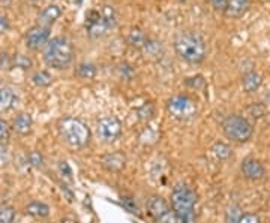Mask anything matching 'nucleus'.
Wrapping results in <instances>:
<instances>
[{"mask_svg":"<svg viewBox=\"0 0 270 223\" xmlns=\"http://www.w3.org/2000/svg\"><path fill=\"white\" fill-rule=\"evenodd\" d=\"M174 50L183 62L189 65H200L204 62L207 54L204 39L192 30H185L176 35Z\"/></svg>","mask_w":270,"mask_h":223,"instance_id":"f257e3e1","label":"nucleus"},{"mask_svg":"<svg viewBox=\"0 0 270 223\" xmlns=\"http://www.w3.org/2000/svg\"><path fill=\"white\" fill-rule=\"evenodd\" d=\"M42 58L48 68L62 71L66 69L74 60V47L65 36L51 37L42 50Z\"/></svg>","mask_w":270,"mask_h":223,"instance_id":"f03ea898","label":"nucleus"},{"mask_svg":"<svg viewBox=\"0 0 270 223\" xmlns=\"http://www.w3.org/2000/svg\"><path fill=\"white\" fill-rule=\"evenodd\" d=\"M195 192L185 183H177L171 192V210L179 223H194L195 220Z\"/></svg>","mask_w":270,"mask_h":223,"instance_id":"7ed1b4c3","label":"nucleus"},{"mask_svg":"<svg viewBox=\"0 0 270 223\" xmlns=\"http://www.w3.org/2000/svg\"><path fill=\"white\" fill-rule=\"evenodd\" d=\"M59 135L72 149H83L90 141V129L84 121L75 117H63L57 123Z\"/></svg>","mask_w":270,"mask_h":223,"instance_id":"20e7f679","label":"nucleus"},{"mask_svg":"<svg viewBox=\"0 0 270 223\" xmlns=\"http://www.w3.org/2000/svg\"><path fill=\"white\" fill-rule=\"evenodd\" d=\"M221 128H222L224 135L228 139H231L233 143H237V144L246 143V141H249L254 135V128L251 123H249V120L243 115H239V114L227 115L222 120Z\"/></svg>","mask_w":270,"mask_h":223,"instance_id":"39448f33","label":"nucleus"},{"mask_svg":"<svg viewBox=\"0 0 270 223\" xmlns=\"http://www.w3.org/2000/svg\"><path fill=\"white\" fill-rule=\"evenodd\" d=\"M116 26L113 6H104L102 11H89L86 15V29L92 37H101Z\"/></svg>","mask_w":270,"mask_h":223,"instance_id":"423d86ee","label":"nucleus"},{"mask_svg":"<svg viewBox=\"0 0 270 223\" xmlns=\"http://www.w3.org/2000/svg\"><path fill=\"white\" fill-rule=\"evenodd\" d=\"M170 117L176 120H189L197 115V102L188 94H174L165 104Z\"/></svg>","mask_w":270,"mask_h":223,"instance_id":"0eeeda50","label":"nucleus"},{"mask_svg":"<svg viewBox=\"0 0 270 223\" xmlns=\"http://www.w3.org/2000/svg\"><path fill=\"white\" fill-rule=\"evenodd\" d=\"M146 207L155 223H179L168 202L159 195H152L146 202Z\"/></svg>","mask_w":270,"mask_h":223,"instance_id":"6e6552de","label":"nucleus"},{"mask_svg":"<svg viewBox=\"0 0 270 223\" xmlns=\"http://www.w3.org/2000/svg\"><path fill=\"white\" fill-rule=\"evenodd\" d=\"M96 133L102 143H107V144L114 143L122 133L120 120L114 115H107L99 118L96 123Z\"/></svg>","mask_w":270,"mask_h":223,"instance_id":"1a4fd4ad","label":"nucleus"},{"mask_svg":"<svg viewBox=\"0 0 270 223\" xmlns=\"http://www.w3.org/2000/svg\"><path fill=\"white\" fill-rule=\"evenodd\" d=\"M50 36H51V32L48 27H44V26H32L27 32H26V36H24V44L29 50L32 51H38L41 48H44L47 45V42L50 40Z\"/></svg>","mask_w":270,"mask_h":223,"instance_id":"9d476101","label":"nucleus"},{"mask_svg":"<svg viewBox=\"0 0 270 223\" xmlns=\"http://www.w3.org/2000/svg\"><path fill=\"white\" fill-rule=\"evenodd\" d=\"M101 167L107 172H120L126 167V156L122 151H111L101 157Z\"/></svg>","mask_w":270,"mask_h":223,"instance_id":"9b49d317","label":"nucleus"},{"mask_svg":"<svg viewBox=\"0 0 270 223\" xmlns=\"http://www.w3.org/2000/svg\"><path fill=\"white\" fill-rule=\"evenodd\" d=\"M240 171H242V174L246 180H251V181L261 180L266 175V169H264L263 164L260 160L252 159V157H248L242 162Z\"/></svg>","mask_w":270,"mask_h":223,"instance_id":"f8f14e48","label":"nucleus"},{"mask_svg":"<svg viewBox=\"0 0 270 223\" xmlns=\"http://www.w3.org/2000/svg\"><path fill=\"white\" fill-rule=\"evenodd\" d=\"M62 15V9L57 5H48L42 11H39L36 19H38V26H44V27H51Z\"/></svg>","mask_w":270,"mask_h":223,"instance_id":"ddd939ff","label":"nucleus"},{"mask_svg":"<svg viewBox=\"0 0 270 223\" xmlns=\"http://www.w3.org/2000/svg\"><path fill=\"white\" fill-rule=\"evenodd\" d=\"M251 8V2L249 0H228L224 14L228 18H242Z\"/></svg>","mask_w":270,"mask_h":223,"instance_id":"4468645a","label":"nucleus"},{"mask_svg":"<svg viewBox=\"0 0 270 223\" xmlns=\"http://www.w3.org/2000/svg\"><path fill=\"white\" fill-rule=\"evenodd\" d=\"M263 83V76L257 71H248L242 76V89L245 93H255Z\"/></svg>","mask_w":270,"mask_h":223,"instance_id":"2eb2a0df","label":"nucleus"},{"mask_svg":"<svg viewBox=\"0 0 270 223\" xmlns=\"http://www.w3.org/2000/svg\"><path fill=\"white\" fill-rule=\"evenodd\" d=\"M32 128H33V118L27 112L18 114L12 120V129L17 133H20V135H27V133H30L32 132Z\"/></svg>","mask_w":270,"mask_h":223,"instance_id":"dca6fc26","label":"nucleus"},{"mask_svg":"<svg viewBox=\"0 0 270 223\" xmlns=\"http://www.w3.org/2000/svg\"><path fill=\"white\" fill-rule=\"evenodd\" d=\"M126 40L128 44L134 48H138V50H143L144 47H146V44L149 42V36L146 35V32H144L143 29L140 27H132L126 36Z\"/></svg>","mask_w":270,"mask_h":223,"instance_id":"f3484780","label":"nucleus"},{"mask_svg":"<svg viewBox=\"0 0 270 223\" xmlns=\"http://www.w3.org/2000/svg\"><path fill=\"white\" fill-rule=\"evenodd\" d=\"M17 104V93L11 87L0 89V112L11 111Z\"/></svg>","mask_w":270,"mask_h":223,"instance_id":"a211bd4d","label":"nucleus"},{"mask_svg":"<svg viewBox=\"0 0 270 223\" xmlns=\"http://www.w3.org/2000/svg\"><path fill=\"white\" fill-rule=\"evenodd\" d=\"M24 211H26V214H29L32 217L42 219V217H47L50 214V207L41 201H32L26 205Z\"/></svg>","mask_w":270,"mask_h":223,"instance_id":"6ab92c4d","label":"nucleus"},{"mask_svg":"<svg viewBox=\"0 0 270 223\" xmlns=\"http://www.w3.org/2000/svg\"><path fill=\"white\" fill-rule=\"evenodd\" d=\"M210 151L218 160H228L231 157V153H233L230 146L222 143V141H216V143H213L212 147H210Z\"/></svg>","mask_w":270,"mask_h":223,"instance_id":"aec40b11","label":"nucleus"},{"mask_svg":"<svg viewBox=\"0 0 270 223\" xmlns=\"http://www.w3.org/2000/svg\"><path fill=\"white\" fill-rule=\"evenodd\" d=\"M75 75L81 79H92L96 75V66L90 62H81L75 68Z\"/></svg>","mask_w":270,"mask_h":223,"instance_id":"412c9836","label":"nucleus"},{"mask_svg":"<svg viewBox=\"0 0 270 223\" xmlns=\"http://www.w3.org/2000/svg\"><path fill=\"white\" fill-rule=\"evenodd\" d=\"M11 66L17 68V69H21V71H29L33 66V62L29 56L18 53V54H14L11 57Z\"/></svg>","mask_w":270,"mask_h":223,"instance_id":"4be33fe9","label":"nucleus"},{"mask_svg":"<svg viewBox=\"0 0 270 223\" xmlns=\"http://www.w3.org/2000/svg\"><path fill=\"white\" fill-rule=\"evenodd\" d=\"M32 83L38 87H48L53 83V76L47 71H36L32 75Z\"/></svg>","mask_w":270,"mask_h":223,"instance_id":"5701e85b","label":"nucleus"},{"mask_svg":"<svg viewBox=\"0 0 270 223\" xmlns=\"http://www.w3.org/2000/svg\"><path fill=\"white\" fill-rule=\"evenodd\" d=\"M117 75H119L122 79H125V81H131V79H134V76H135V69H134L132 65H129V63H126V62H123V63H120V65L117 66Z\"/></svg>","mask_w":270,"mask_h":223,"instance_id":"b1692460","label":"nucleus"},{"mask_svg":"<svg viewBox=\"0 0 270 223\" xmlns=\"http://www.w3.org/2000/svg\"><path fill=\"white\" fill-rule=\"evenodd\" d=\"M242 210L237 205H231L228 207L225 211V223H237L242 217Z\"/></svg>","mask_w":270,"mask_h":223,"instance_id":"393cba45","label":"nucleus"},{"mask_svg":"<svg viewBox=\"0 0 270 223\" xmlns=\"http://www.w3.org/2000/svg\"><path fill=\"white\" fill-rule=\"evenodd\" d=\"M246 112H248V115H251L252 118L258 120V118H261L266 114V107L263 104H260V102L251 104V105L246 108Z\"/></svg>","mask_w":270,"mask_h":223,"instance_id":"a878e982","label":"nucleus"},{"mask_svg":"<svg viewBox=\"0 0 270 223\" xmlns=\"http://www.w3.org/2000/svg\"><path fill=\"white\" fill-rule=\"evenodd\" d=\"M15 219V210L11 207L0 208V223H14Z\"/></svg>","mask_w":270,"mask_h":223,"instance_id":"bb28decb","label":"nucleus"},{"mask_svg":"<svg viewBox=\"0 0 270 223\" xmlns=\"http://www.w3.org/2000/svg\"><path fill=\"white\" fill-rule=\"evenodd\" d=\"M143 50H146V53L149 56H159L162 51V47H161V42H158V40L149 39V42L146 44V47H144Z\"/></svg>","mask_w":270,"mask_h":223,"instance_id":"cd10ccee","label":"nucleus"},{"mask_svg":"<svg viewBox=\"0 0 270 223\" xmlns=\"http://www.w3.org/2000/svg\"><path fill=\"white\" fill-rule=\"evenodd\" d=\"M11 138V126L6 120L0 118V143H6Z\"/></svg>","mask_w":270,"mask_h":223,"instance_id":"c85d7f7f","label":"nucleus"},{"mask_svg":"<svg viewBox=\"0 0 270 223\" xmlns=\"http://www.w3.org/2000/svg\"><path fill=\"white\" fill-rule=\"evenodd\" d=\"M122 205L126 208L129 213H134V214L138 213V205H137V202L132 196H126V195L122 196Z\"/></svg>","mask_w":270,"mask_h":223,"instance_id":"c756f323","label":"nucleus"},{"mask_svg":"<svg viewBox=\"0 0 270 223\" xmlns=\"http://www.w3.org/2000/svg\"><path fill=\"white\" fill-rule=\"evenodd\" d=\"M27 160L33 168H42L44 167V157L38 151H30L27 156Z\"/></svg>","mask_w":270,"mask_h":223,"instance_id":"7c9ffc66","label":"nucleus"},{"mask_svg":"<svg viewBox=\"0 0 270 223\" xmlns=\"http://www.w3.org/2000/svg\"><path fill=\"white\" fill-rule=\"evenodd\" d=\"M186 86L192 87V89H201L204 86V78L201 75H197L194 78H188L186 79Z\"/></svg>","mask_w":270,"mask_h":223,"instance_id":"2f4dec72","label":"nucleus"},{"mask_svg":"<svg viewBox=\"0 0 270 223\" xmlns=\"http://www.w3.org/2000/svg\"><path fill=\"white\" fill-rule=\"evenodd\" d=\"M237 223H261V220H260L258 214H255V213H245V214H242V217Z\"/></svg>","mask_w":270,"mask_h":223,"instance_id":"473e14b6","label":"nucleus"},{"mask_svg":"<svg viewBox=\"0 0 270 223\" xmlns=\"http://www.w3.org/2000/svg\"><path fill=\"white\" fill-rule=\"evenodd\" d=\"M9 27H11V24H9V19H8V17H5V15H0V36L5 35V33L9 30Z\"/></svg>","mask_w":270,"mask_h":223,"instance_id":"72a5a7b5","label":"nucleus"},{"mask_svg":"<svg viewBox=\"0 0 270 223\" xmlns=\"http://www.w3.org/2000/svg\"><path fill=\"white\" fill-rule=\"evenodd\" d=\"M59 169L62 172V175H65L68 180H71V175H72V171L69 168V165L66 164V162H60V165H59Z\"/></svg>","mask_w":270,"mask_h":223,"instance_id":"f704fd0d","label":"nucleus"},{"mask_svg":"<svg viewBox=\"0 0 270 223\" xmlns=\"http://www.w3.org/2000/svg\"><path fill=\"white\" fill-rule=\"evenodd\" d=\"M11 66V57L6 53L0 54V69H8Z\"/></svg>","mask_w":270,"mask_h":223,"instance_id":"c9c22d12","label":"nucleus"},{"mask_svg":"<svg viewBox=\"0 0 270 223\" xmlns=\"http://www.w3.org/2000/svg\"><path fill=\"white\" fill-rule=\"evenodd\" d=\"M227 2L228 0H210V3H212V6L216 9V11H225V6H227Z\"/></svg>","mask_w":270,"mask_h":223,"instance_id":"e433bc0d","label":"nucleus"},{"mask_svg":"<svg viewBox=\"0 0 270 223\" xmlns=\"http://www.w3.org/2000/svg\"><path fill=\"white\" fill-rule=\"evenodd\" d=\"M62 192H63V193H65V195L68 196V199H69V201H72V199H74V193H72V192H71V190L68 189V186L62 185Z\"/></svg>","mask_w":270,"mask_h":223,"instance_id":"4c0bfd02","label":"nucleus"},{"mask_svg":"<svg viewBox=\"0 0 270 223\" xmlns=\"http://www.w3.org/2000/svg\"><path fill=\"white\" fill-rule=\"evenodd\" d=\"M60 223H78V220L72 216H65L63 219L60 220Z\"/></svg>","mask_w":270,"mask_h":223,"instance_id":"58836bf2","label":"nucleus"},{"mask_svg":"<svg viewBox=\"0 0 270 223\" xmlns=\"http://www.w3.org/2000/svg\"><path fill=\"white\" fill-rule=\"evenodd\" d=\"M180 2H186V0H180Z\"/></svg>","mask_w":270,"mask_h":223,"instance_id":"ea45409f","label":"nucleus"}]
</instances>
